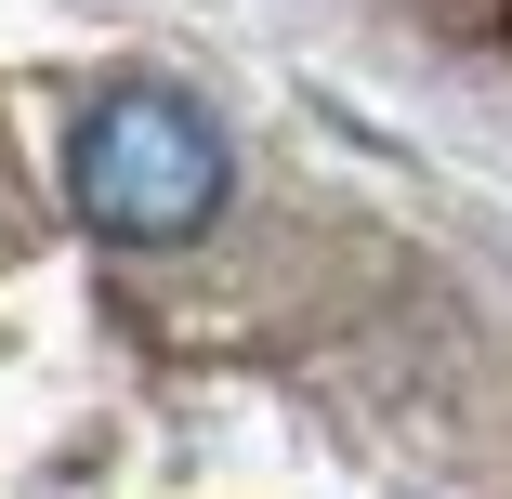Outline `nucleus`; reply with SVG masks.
Listing matches in <instances>:
<instances>
[{
  "label": "nucleus",
  "instance_id": "obj_1",
  "mask_svg": "<svg viewBox=\"0 0 512 499\" xmlns=\"http://www.w3.org/2000/svg\"><path fill=\"white\" fill-rule=\"evenodd\" d=\"M224 184H237V171H224L211 106L171 92V79L92 92L79 132H66V197H79V224L119 237V250H184V237H211Z\"/></svg>",
  "mask_w": 512,
  "mask_h": 499
}]
</instances>
